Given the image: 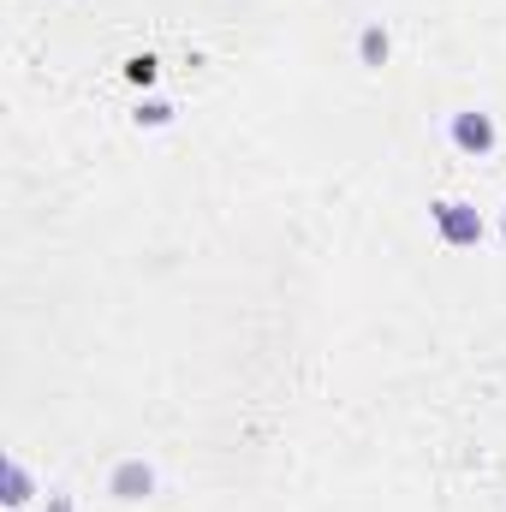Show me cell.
<instances>
[{"instance_id": "8", "label": "cell", "mask_w": 506, "mask_h": 512, "mask_svg": "<svg viewBox=\"0 0 506 512\" xmlns=\"http://www.w3.org/2000/svg\"><path fill=\"white\" fill-rule=\"evenodd\" d=\"M48 512H72V495H48Z\"/></svg>"}, {"instance_id": "1", "label": "cell", "mask_w": 506, "mask_h": 512, "mask_svg": "<svg viewBox=\"0 0 506 512\" xmlns=\"http://www.w3.org/2000/svg\"><path fill=\"white\" fill-rule=\"evenodd\" d=\"M435 233H441V245H453V251H471V245H483V215H477V203H465V197H441L435 209Z\"/></svg>"}, {"instance_id": "5", "label": "cell", "mask_w": 506, "mask_h": 512, "mask_svg": "<svg viewBox=\"0 0 506 512\" xmlns=\"http://www.w3.org/2000/svg\"><path fill=\"white\" fill-rule=\"evenodd\" d=\"M387 54H393L387 30H381V24H364V36H358V60H364V66H387Z\"/></svg>"}, {"instance_id": "4", "label": "cell", "mask_w": 506, "mask_h": 512, "mask_svg": "<svg viewBox=\"0 0 506 512\" xmlns=\"http://www.w3.org/2000/svg\"><path fill=\"white\" fill-rule=\"evenodd\" d=\"M0 489H6V512H18L30 501V471L18 465V459H6V471H0Z\"/></svg>"}, {"instance_id": "6", "label": "cell", "mask_w": 506, "mask_h": 512, "mask_svg": "<svg viewBox=\"0 0 506 512\" xmlns=\"http://www.w3.org/2000/svg\"><path fill=\"white\" fill-rule=\"evenodd\" d=\"M126 78L137 84V90H149V84L161 78V66H155V54H137V60H126Z\"/></svg>"}, {"instance_id": "7", "label": "cell", "mask_w": 506, "mask_h": 512, "mask_svg": "<svg viewBox=\"0 0 506 512\" xmlns=\"http://www.w3.org/2000/svg\"><path fill=\"white\" fill-rule=\"evenodd\" d=\"M131 120H137V126H149V131H161V126H173V108H167V102H143Z\"/></svg>"}, {"instance_id": "2", "label": "cell", "mask_w": 506, "mask_h": 512, "mask_svg": "<svg viewBox=\"0 0 506 512\" xmlns=\"http://www.w3.org/2000/svg\"><path fill=\"white\" fill-rule=\"evenodd\" d=\"M453 143H459L465 155H489V149L501 143V126H495V114H477V108L453 114Z\"/></svg>"}, {"instance_id": "3", "label": "cell", "mask_w": 506, "mask_h": 512, "mask_svg": "<svg viewBox=\"0 0 506 512\" xmlns=\"http://www.w3.org/2000/svg\"><path fill=\"white\" fill-rule=\"evenodd\" d=\"M108 495H114V501H149V495H155V471H149V465H143V459H120V465H114V477H108Z\"/></svg>"}]
</instances>
